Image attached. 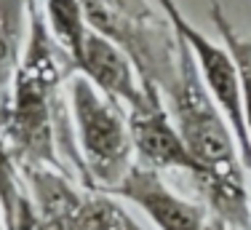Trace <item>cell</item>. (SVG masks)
I'll return each mask as SVG.
<instances>
[{"label": "cell", "mask_w": 251, "mask_h": 230, "mask_svg": "<svg viewBox=\"0 0 251 230\" xmlns=\"http://www.w3.org/2000/svg\"><path fill=\"white\" fill-rule=\"evenodd\" d=\"M70 115L86 190L112 193L136 163L123 107L107 99L86 78H70Z\"/></svg>", "instance_id": "cell-3"}, {"label": "cell", "mask_w": 251, "mask_h": 230, "mask_svg": "<svg viewBox=\"0 0 251 230\" xmlns=\"http://www.w3.org/2000/svg\"><path fill=\"white\" fill-rule=\"evenodd\" d=\"M73 72L86 78L97 91L121 107H134L142 96V78L134 70L131 59L112 40L101 38L94 29H86L77 54L70 59Z\"/></svg>", "instance_id": "cell-7"}, {"label": "cell", "mask_w": 251, "mask_h": 230, "mask_svg": "<svg viewBox=\"0 0 251 230\" xmlns=\"http://www.w3.org/2000/svg\"><path fill=\"white\" fill-rule=\"evenodd\" d=\"M131 144H134L136 163L152 172H187L198 174L193 155L179 134L171 113L166 110L163 91L152 83H142V96L134 107L126 110Z\"/></svg>", "instance_id": "cell-5"}, {"label": "cell", "mask_w": 251, "mask_h": 230, "mask_svg": "<svg viewBox=\"0 0 251 230\" xmlns=\"http://www.w3.org/2000/svg\"><path fill=\"white\" fill-rule=\"evenodd\" d=\"M110 196L139 206L158 230H203L208 222L206 206L176 196L166 185L163 174L152 172L142 163L131 166V172Z\"/></svg>", "instance_id": "cell-6"}, {"label": "cell", "mask_w": 251, "mask_h": 230, "mask_svg": "<svg viewBox=\"0 0 251 230\" xmlns=\"http://www.w3.org/2000/svg\"><path fill=\"white\" fill-rule=\"evenodd\" d=\"M94 3L104 5L107 11H112L118 16H126L131 22H158L160 19L147 0H94Z\"/></svg>", "instance_id": "cell-14"}, {"label": "cell", "mask_w": 251, "mask_h": 230, "mask_svg": "<svg viewBox=\"0 0 251 230\" xmlns=\"http://www.w3.org/2000/svg\"><path fill=\"white\" fill-rule=\"evenodd\" d=\"M29 230H40V222H35V225H32V228H29Z\"/></svg>", "instance_id": "cell-17"}, {"label": "cell", "mask_w": 251, "mask_h": 230, "mask_svg": "<svg viewBox=\"0 0 251 230\" xmlns=\"http://www.w3.org/2000/svg\"><path fill=\"white\" fill-rule=\"evenodd\" d=\"M86 220L88 230H145L126 211L121 198L101 190L86 193Z\"/></svg>", "instance_id": "cell-13"}, {"label": "cell", "mask_w": 251, "mask_h": 230, "mask_svg": "<svg viewBox=\"0 0 251 230\" xmlns=\"http://www.w3.org/2000/svg\"><path fill=\"white\" fill-rule=\"evenodd\" d=\"M203 230H230V228H227L222 220H217V217L208 214V222H206V228H203Z\"/></svg>", "instance_id": "cell-15"}, {"label": "cell", "mask_w": 251, "mask_h": 230, "mask_svg": "<svg viewBox=\"0 0 251 230\" xmlns=\"http://www.w3.org/2000/svg\"><path fill=\"white\" fill-rule=\"evenodd\" d=\"M27 43L11 91L0 105V139L19 166L62 169V83L73 72L67 54L53 40L40 0H27ZM64 172V169H62Z\"/></svg>", "instance_id": "cell-2"}, {"label": "cell", "mask_w": 251, "mask_h": 230, "mask_svg": "<svg viewBox=\"0 0 251 230\" xmlns=\"http://www.w3.org/2000/svg\"><path fill=\"white\" fill-rule=\"evenodd\" d=\"M0 214L8 230H29L38 222L32 198L22 177V166L3 139H0Z\"/></svg>", "instance_id": "cell-9"}, {"label": "cell", "mask_w": 251, "mask_h": 230, "mask_svg": "<svg viewBox=\"0 0 251 230\" xmlns=\"http://www.w3.org/2000/svg\"><path fill=\"white\" fill-rule=\"evenodd\" d=\"M163 96H169L171 118L198 166L193 182L211 209V217L222 220L230 230H251V196L241 150L222 110L203 86L195 59L182 38L176 78Z\"/></svg>", "instance_id": "cell-1"}, {"label": "cell", "mask_w": 251, "mask_h": 230, "mask_svg": "<svg viewBox=\"0 0 251 230\" xmlns=\"http://www.w3.org/2000/svg\"><path fill=\"white\" fill-rule=\"evenodd\" d=\"M208 16L211 24L222 35V46L230 51L232 62L238 67V78H241V96H243V120H246V131L251 139V40L243 38L235 27H232L230 16L225 14L222 0H208Z\"/></svg>", "instance_id": "cell-11"}, {"label": "cell", "mask_w": 251, "mask_h": 230, "mask_svg": "<svg viewBox=\"0 0 251 230\" xmlns=\"http://www.w3.org/2000/svg\"><path fill=\"white\" fill-rule=\"evenodd\" d=\"M0 230H8V228H5V220H3V214H0Z\"/></svg>", "instance_id": "cell-16"}, {"label": "cell", "mask_w": 251, "mask_h": 230, "mask_svg": "<svg viewBox=\"0 0 251 230\" xmlns=\"http://www.w3.org/2000/svg\"><path fill=\"white\" fill-rule=\"evenodd\" d=\"M27 0H0V105L11 91L27 43Z\"/></svg>", "instance_id": "cell-10"}, {"label": "cell", "mask_w": 251, "mask_h": 230, "mask_svg": "<svg viewBox=\"0 0 251 230\" xmlns=\"http://www.w3.org/2000/svg\"><path fill=\"white\" fill-rule=\"evenodd\" d=\"M40 8H43V19L53 40L67 54V59H73L88 29L83 0H40Z\"/></svg>", "instance_id": "cell-12"}, {"label": "cell", "mask_w": 251, "mask_h": 230, "mask_svg": "<svg viewBox=\"0 0 251 230\" xmlns=\"http://www.w3.org/2000/svg\"><path fill=\"white\" fill-rule=\"evenodd\" d=\"M163 16L169 19L171 29L184 40V46L190 48L195 59V67L203 81V86L208 88L211 99L217 102V107L222 110L227 126H230L232 137L238 142L241 150V161L243 166L251 172V139L246 131V120H243V96H241V78H238V67L232 62L230 51L211 40L206 32H201L193 22L184 19V14L179 11L176 0H158Z\"/></svg>", "instance_id": "cell-4"}, {"label": "cell", "mask_w": 251, "mask_h": 230, "mask_svg": "<svg viewBox=\"0 0 251 230\" xmlns=\"http://www.w3.org/2000/svg\"><path fill=\"white\" fill-rule=\"evenodd\" d=\"M22 177L32 198L40 230H88L86 193L70 182L67 172L51 166H25Z\"/></svg>", "instance_id": "cell-8"}]
</instances>
